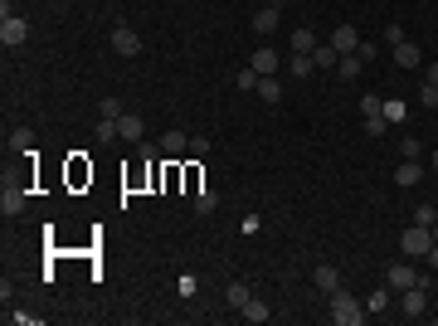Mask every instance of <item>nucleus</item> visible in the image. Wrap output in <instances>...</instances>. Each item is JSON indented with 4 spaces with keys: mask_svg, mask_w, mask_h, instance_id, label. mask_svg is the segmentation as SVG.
I'll return each mask as SVG.
<instances>
[{
    "mask_svg": "<svg viewBox=\"0 0 438 326\" xmlns=\"http://www.w3.org/2000/svg\"><path fill=\"white\" fill-rule=\"evenodd\" d=\"M253 73H263V78H273L277 68H282V54H277L273 44H263V49H253V63H248Z\"/></svg>",
    "mask_w": 438,
    "mask_h": 326,
    "instance_id": "obj_8",
    "label": "nucleus"
},
{
    "mask_svg": "<svg viewBox=\"0 0 438 326\" xmlns=\"http://www.w3.org/2000/svg\"><path fill=\"white\" fill-rule=\"evenodd\" d=\"M112 54H117V58H137L141 54V34H137V29H127V25H117V29H112Z\"/></svg>",
    "mask_w": 438,
    "mask_h": 326,
    "instance_id": "obj_5",
    "label": "nucleus"
},
{
    "mask_svg": "<svg viewBox=\"0 0 438 326\" xmlns=\"http://www.w3.org/2000/svg\"><path fill=\"white\" fill-rule=\"evenodd\" d=\"M434 244H438V224H434Z\"/></svg>",
    "mask_w": 438,
    "mask_h": 326,
    "instance_id": "obj_38",
    "label": "nucleus"
},
{
    "mask_svg": "<svg viewBox=\"0 0 438 326\" xmlns=\"http://www.w3.org/2000/svg\"><path fill=\"white\" fill-rule=\"evenodd\" d=\"M419 103L438 112V83H424V93H419Z\"/></svg>",
    "mask_w": 438,
    "mask_h": 326,
    "instance_id": "obj_31",
    "label": "nucleus"
},
{
    "mask_svg": "<svg viewBox=\"0 0 438 326\" xmlns=\"http://www.w3.org/2000/svg\"><path fill=\"white\" fill-rule=\"evenodd\" d=\"M389 307V287H380V292H370V302H365V312H384Z\"/></svg>",
    "mask_w": 438,
    "mask_h": 326,
    "instance_id": "obj_29",
    "label": "nucleus"
},
{
    "mask_svg": "<svg viewBox=\"0 0 438 326\" xmlns=\"http://www.w3.org/2000/svg\"><path fill=\"white\" fill-rule=\"evenodd\" d=\"M253 93H258L263 103H282V83H277V78H258V88H253Z\"/></svg>",
    "mask_w": 438,
    "mask_h": 326,
    "instance_id": "obj_21",
    "label": "nucleus"
},
{
    "mask_svg": "<svg viewBox=\"0 0 438 326\" xmlns=\"http://www.w3.org/2000/svg\"><path fill=\"white\" fill-rule=\"evenodd\" d=\"M399 156H404V161H419V156H424L419 136H404V141H399Z\"/></svg>",
    "mask_w": 438,
    "mask_h": 326,
    "instance_id": "obj_27",
    "label": "nucleus"
},
{
    "mask_svg": "<svg viewBox=\"0 0 438 326\" xmlns=\"http://www.w3.org/2000/svg\"><path fill=\"white\" fill-rule=\"evenodd\" d=\"M215 210H219L215 190H195V215H215Z\"/></svg>",
    "mask_w": 438,
    "mask_h": 326,
    "instance_id": "obj_22",
    "label": "nucleus"
},
{
    "mask_svg": "<svg viewBox=\"0 0 438 326\" xmlns=\"http://www.w3.org/2000/svg\"><path fill=\"white\" fill-rule=\"evenodd\" d=\"M190 151L195 156H210V136H190Z\"/></svg>",
    "mask_w": 438,
    "mask_h": 326,
    "instance_id": "obj_35",
    "label": "nucleus"
},
{
    "mask_svg": "<svg viewBox=\"0 0 438 326\" xmlns=\"http://www.w3.org/2000/svg\"><path fill=\"white\" fill-rule=\"evenodd\" d=\"M20 210H25V190H20V185H10V180H5V195H0V215L10 219V215H20Z\"/></svg>",
    "mask_w": 438,
    "mask_h": 326,
    "instance_id": "obj_13",
    "label": "nucleus"
},
{
    "mask_svg": "<svg viewBox=\"0 0 438 326\" xmlns=\"http://www.w3.org/2000/svg\"><path fill=\"white\" fill-rule=\"evenodd\" d=\"M161 151H165V156H180V151H190V136H185V132H165V136H161Z\"/></svg>",
    "mask_w": 438,
    "mask_h": 326,
    "instance_id": "obj_17",
    "label": "nucleus"
},
{
    "mask_svg": "<svg viewBox=\"0 0 438 326\" xmlns=\"http://www.w3.org/2000/svg\"><path fill=\"white\" fill-rule=\"evenodd\" d=\"M117 136L132 141V146H141V141H146V122H141L137 112H122V117H117Z\"/></svg>",
    "mask_w": 438,
    "mask_h": 326,
    "instance_id": "obj_9",
    "label": "nucleus"
},
{
    "mask_svg": "<svg viewBox=\"0 0 438 326\" xmlns=\"http://www.w3.org/2000/svg\"><path fill=\"white\" fill-rule=\"evenodd\" d=\"M360 63H365L360 54H341V63H336V78H346V83H351V78L360 73Z\"/></svg>",
    "mask_w": 438,
    "mask_h": 326,
    "instance_id": "obj_20",
    "label": "nucleus"
},
{
    "mask_svg": "<svg viewBox=\"0 0 438 326\" xmlns=\"http://www.w3.org/2000/svg\"><path fill=\"white\" fill-rule=\"evenodd\" d=\"M419 180H424V165H419V161H399V165H394V185L409 190V185H419Z\"/></svg>",
    "mask_w": 438,
    "mask_h": 326,
    "instance_id": "obj_14",
    "label": "nucleus"
},
{
    "mask_svg": "<svg viewBox=\"0 0 438 326\" xmlns=\"http://www.w3.org/2000/svg\"><path fill=\"white\" fill-rule=\"evenodd\" d=\"M414 224H424V229H434V224H438V210H434V205H419V210H414Z\"/></svg>",
    "mask_w": 438,
    "mask_h": 326,
    "instance_id": "obj_28",
    "label": "nucleus"
},
{
    "mask_svg": "<svg viewBox=\"0 0 438 326\" xmlns=\"http://www.w3.org/2000/svg\"><path fill=\"white\" fill-rule=\"evenodd\" d=\"M429 83H438V63H429Z\"/></svg>",
    "mask_w": 438,
    "mask_h": 326,
    "instance_id": "obj_37",
    "label": "nucleus"
},
{
    "mask_svg": "<svg viewBox=\"0 0 438 326\" xmlns=\"http://www.w3.org/2000/svg\"><path fill=\"white\" fill-rule=\"evenodd\" d=\"M384 122H404V103H399V98L384 103Z\"/></svg>",
    "mask_w": 438,
    "mask_h": 326,
    "instance_id": "obj_30",
    "label": "nucleus"
},
{
    "mask_svg": "<svg viewBox=\"0 0 438 326\" xmlns=\"http://www.w3.org/2000/svg\"><path fill=\"white\" fill-rule=\"evenodd\" d=\"M389 49H394V63H399V68H419V63H424V54H419L414 39H399V44H389Z\"/></svg>",
    "mask_w": 438,
    "mask_h": 326,
    "instance_id": "obj_11",
    "label": "nucleus"
},
{
    "mask_svg": "<svg viewBox=\"0 0 438 326\" xmlns=\"http://www.w3.org/2000/svg\"><path fill=\"white\" fill-rule=\"evenodd\" d=\"M25 39H29V25L20 15H5V20H0V44H5V49H20Z\"/></svg>",
    "mask_w": 438,
    "mask_h": 326,
    "instance_id": "obj_6",
    "label": "nucleus"
},
{
    "mask_svg": "<svg viewBox=\"0 0 438 326\" xmlns=\"http://www.w3.org/2000/svg\"><path fill=\"white\" fill-rule=\"evenodd\" d=\"M384 127H389L384 117H365V136H384Z\"/></svg>",
    "mask_w": 438,
    "mask_h": 326,
    "instance_id": "obj_33",
    "label": "nucleus"
},
{
    "mask_svg": "<svg viewBox=\"0 0 438 326\" xmlns=\"http://www.w3.org/2000/svg\"><path fill=\"white\" fill-rule=\"evenodd\" d=\"M384 287H389V292H409V287H429V272L409 268V263H389V268H384Z\"/></svg>",
    "mask_w": 438,
    "mask_h": 326,
    "instance_id": "obj_2",
    "label": "nucleus"
},
{
    "mask_svg": "<svg viewBox=\"0 0 438 326\" xmlns=\"http://www.w3.org/2000/svg\"><path fill=\"white\" fill-rule=\"evenodd\" d=\"M287 49H292V54H312V49H317V34H312V29H292Z\"/></svg>",
    "mask_w": 438,
    "mask_h": 326,
    "instance_id": "obj_16",
    "label": "nucleus"
},
{
    "mask_svg": "<svg viewBox=\"0 0 438 326\" xmlns=\"http://www.w3.org/2000/svg\"><path fill=\"white\" fill-rule=\"evenodd\" d=\"M312 282H317V292H322V297H331V292L341 287V272L331 268V263H322V268L312 272Z\"/></svg>",
    "mask_w": 438,
    "mask_h": 326,
    "instance_id": "obj_12",
    "label": "nucleus"
},
{
    "mask_svg": "<svg viewBox=\"0 0 438 326\" xmlns=\"http://www.w3.org/2000/svg\"><path fill=\"white\" fill-rule=\"evenodd\" d=\"M429 312V287H409V292H399V317L404 322H419Z\"/></svg>",
    "mask_w": 438,
    "mask_h": 326,
    "instance_id": "obj_4",
    "label": "nucleus"
},
{
    "mask_svg": "<svg viewBox=\"0 0 438 326\" xmlns=\"http://www.w3.org/2000/svg\"><path fill=\"white\" fill-rule=\"evenodd\" d=\"M98 112H103V117H122V103H117V98H103Z\"/></svg>",
    "mask_w": 438,
    "mask_h": 326,
    "instance_id": "obj_34",
    "label": "nucleus"
},
{
    "mask_svg": "<svg viewBox=\"0 0 438 326\" xmlns=\"http://www.w3.org/2000/svg\"><path fill=\"white\" fill-rule=\"evenodd\" d=\"M424 258H429V268H434V272H438V244H434V248H429V253H424Z\"/></svg>",
    "mask_w": 438,
    "mask_h": 326,
    "instance_id": "obj_36",
    "label": "nucleus"
},
{
    "mask_svg": "<svg viewBox=\"0 0 438 326\" xmlns=\"http://www.w3.org/2000/svg\"><path fill=\"white\" fill-rule=\"evenodd\" d=\"M268 317H273V307H268V302H258V297L244 302V322H268Z\"/></svg>",
    "mask_w": 438,
    "mask_h": 326,
    "instance_id": "obj_19",
    "label": "nucleus"
},
{
    "mask_svg": "<svg viewBox=\"0 0 438 326\" xmlns=\"http://www.w3.org/2000/svg\"><path fill=\"white\" fill-rule=\"evenodd\" d=\"M434 170H438V151H434Z\"/></svg>",
    "mask_w": 438,
    "mask_h": 326,
    "instance_id": "obj_39",
    "label": "nucleus"
},
{
    "mask_svg": "<svg viewBox=\"0 0 438 326\" xmlns=\"http://www.w3.org/2000/svg\"><path fill=\"white\" fill-rule=\"evenodd\" d=\"M248 297H253V292H248L244 282H229V287H224V302H229V307H239V312H244Z\"/></svg>",
    "mask_w": 438,
    "mask_h": 326,
    "instance_id": "obj_23",
    "label": "nucleus"
},
{
    "mask_svg": "<svg viewBox=\"0 0 438 326\" xmlns=\"http://www.w3.org/2000/svg\"><path fill=\"white\" fill-rule=\"evenodd\" d=\"M277 20H282V0H268V5L253 15V29H258V34H277Z\"/></svg>",
    "mask_w": 438,
    "mask_h": 326,
    "instance_id": "obj_10",
    "label": "nucleus"
},
{
    "mask_svg": "<svg viewBox=\"0 0 438 326\" xmlns=\"http://www.w3.org/2000/svg\"><path fill=\"white\" fill-rule=\"evenodd\" d=\"M327 302H331V322H341V326H360L365 317H370V312H360V302L351 297L346 287H336Z\"/></svg>",
    "mask_w": 438,
    "mask_h": 326,
    "instance_id": "obj_1",
    "label": "nucleus"
},
{
    "mask_svg": "<svg viewBox=\"0 0 438 326\" xmlns=\"http://www.w3.org/2000/svg\"><path fill=\"white\" fill-rule=\"evenodd\" d=\"M29 146H34V132H29V127H15V132H10V151H29Z\"/></svg>",
    "mask_w": 438,
    "mask_h": 326,
    "instance_id": "obj_24",
    "label": "nucleus"
},
{
    "mask_svg": "<svg viewBox=\"0 0 438 326\" xmlns=\"http://www.w3.org/2000/svg\"><path fill=\"white\" fill-rule=\"evenodd\" d=\"M399 248H404L409 258H424V253L434 248V229H424V224H409V229L399 234Z\"/></svg>",
    "mask_w": 438,
    "mask_h": 326,
    "instance_id": "obj_3",
    "label": "nucleus"
},
{
    "mask_svg": "<svg viewBox=\"0 0 438 326\" xmlns=\"http://www.w3.org/2000/svg\"><path fill=\"white\" fill-rule=\"evenodd\" d=\"M360 112H365V117H384V98L365 93V98H360Z\"/></svg>",
    "mask_w": 438,
    "mask_h": 326,
    "instance_id": "obj_25",
    "label": "nucleus"
},
{
    "mask_svg": "<svg viewBox=\"0 0 438 326\" xmlns=\"http://www.w3.org/2000/svg\"><path fill=\"white\" fill-rule=\"evenodd\" d=\"M258 78H263V73H253V68H244V73H239V78H234V83H239L244 93H253V88H258Z\"/></svg>",
    "mask_w": 438,
    "mask_h": 326,
    "instance_id": "obj_32",
    "label": "nucleus"
},
{
    "mask_svg": "<svg viewBox=\"0 0 438 326\" xmlns=\"http://www.w3.org/2000/svg\"><path fill=\"white\" fill-rule=\"evenodd\" d=\"M327 44L336 49V54H356V49H360V29L356 25H336Z\"/></svg>",
    "mask_w": 438,
    "mask_h": 326,
    "instance_id": "obj_7",
    "label": "nucleus"
},
{
    "mask_svg": "<svg viewBox=\"0 0 438 326\" xmlns=\"http://www.w3.org/2000/svg\"><path fill=\"white\" fill-rule=\"evenodd\" d=\"M93 136H98V141H112V136H117V117H98Z\"/></svg>",
    "mask_w": 438,
    "mask_h": 326,
    "instance_id": "obj_26",
    "label": "nucleus"
},
{
    "mask_svg": "<svg viewBox=\"0 0 438 326\" xmlns=\"http://www.w3.org/2000/svg\"><path fill=\"white\" fill-rule=\"evenodd\" d=\"M312 63H317V73H336V63H341V54H336L331 44H317V49H312Z\"/></svg>",
    "mask_w": 438,
    "mask_h": 326,
    "instance_id": "obj_15",
    "label": "nucleus"
},
{
    "mask_svg": "<svg viewBox=\"0 0 438 326\" xmlns=\"http://www.w3.org/2000/svg\"><path fill=\"white\" fill-rule=\"evenodd\" d=\"M287 73H292V78H312V73H317L312 54H292V58H287Z\"/></svg>",
    "mask_w": 438,
    "mask_h": 326,
    "instance_id": "obj_18",
    "label": "nucleus"
}]
</instances>
